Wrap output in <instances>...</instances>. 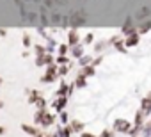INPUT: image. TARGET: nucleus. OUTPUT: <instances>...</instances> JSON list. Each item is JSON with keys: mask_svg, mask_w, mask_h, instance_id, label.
I'll return each mask as SVG.
<instances>
[{"mask_svg": "<svg viewBox=\"0 0 151 137\" xmlns=\"http://www.w3.org/2000/svg\"><path fill=\"white\" fill-rule=\"evenodd\" d=\"M114 128H116V130H119V132H128L130 123H126V121L119 119V121H116V123H114Z\"/></svg>", "mask_w": 151, "mask_h": 137, "instance_id": "f257e3e1", "label": "nucleus"}, {"mask_svg": "<svg viewBox=\"0 0 151 137\" xmlns=\"http://www.w3.org/2000/svg\"><path fill=\"white\" fill-rule=\"evenodd\" d=\"M135 43H137V37H130V39L126 41V45H130V46H133Z\"/></svg>", "mask_w": 151, "mask_h": 137, "instance_id": "f03ea898", "label": "nucleus"}, {"mask_svg": "<svg viewBox=\"0 0 151 137\" xmlns=\"http://www.w3.org/2000/svg\"><path fill=\"white\" fill-rule=\"evenodd\" d=\"M82 137H96V135H93V133H84Z\"/></svg>", "mask_w": 151, "mask_h": 137, "instance_id": "7ed1b4c3", "label": "nucleus"}]
</instances>
